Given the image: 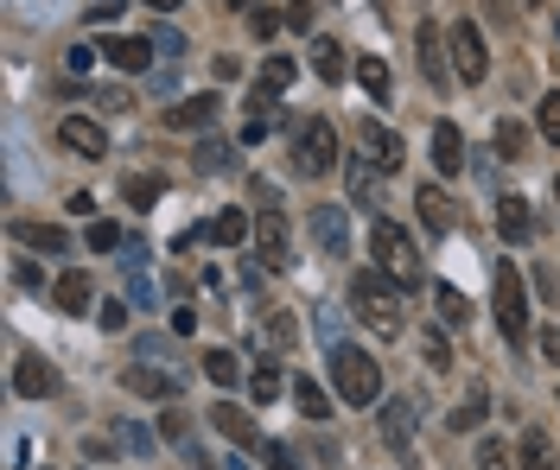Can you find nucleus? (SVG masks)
I'll return each instance as SVG.
<instances>
[{
    "label": "nucleus",
    "mask_w": 560,
    "mask_h": 470,
    "mask_svg": "<svg viewBox=\"0 0 560 470\" xmlns=\"http://www.w3.org/2000/svg\"><path fill=\"white\" fill-rule=\"evenodd\" d=\"M217 115H224V103L204 89V96H186L179 109L166 115V128H179V134H211V128H217Z\"/></svg>",
    "instance_id": "obj_14"
},
{
    "label": "nucleus",
    "mask_w": 560,
    "mask_h": 470,
    "mask_svg": "<svg viewBox=\"0 0 560 470\" xmlns=\"http://www.w3.org/2000/svg\"><path fill=\"white\" fill-rule=\"evenodd\" d=\"M350 197H357L364 210H376V166H364V159L350 166Z\"/></svg>",
    "instance_id": "obj_38"
},
{
    "label": "nucleus",
    "mask_w": 560,
    "mask_h": 470,
    "mask_svg": "<svg viewBox=\"0 0 560 470\" xmlns=\"http://www.w3.org/2000/svg\"><path fill=\"white\" fill-rule=\"evenodd\" d=\"M211 426H217L224 438H236V445H249V438H255V420H249L236 400H217V407H211Z\"/></svg>",
    "instance_id": "obj_23"
},
{
    "label": "nucleus",
    "mask_w": 560,
    "mask_h": 470,
    "mask_svg": "<svg viewBox=\"0 0 560 470\" xmlns=\"http://www.w3.org/2000/svg\"><path fill=\"white\" fill-rule=\"evenodd\" d=\"M153 51H159V58H186V38L172 33V26H159V33H153Z\"/></svg>",
    "instance_id": "obj_46"
},
{
    "label": "nucleus",
    "mask_w": 560,
    "mask_h": 470,
    "mask_svg": "<svg viewBox=\"0 0 560 470\" xmlns=\"http://www.w3.org/2000/svg\"><path fill=\"white\" fill-rule=\"evenodd\" d=\"M433 299H440V325H446V330L472 325V299H465L458 287H433Z\"/></svg>",
    "instance_id": "obj_28"
},
{
    "label": "nucleus",
    "mask_w": 560,
    "mask_h": 470,
    "mask_svg": "<svg viewBox=\"0 0 560 470\" xmlns=\"http://www.w3.org/2000/svg\"><path fill=\"white\" fill-rule=\"evenodd\" d=\"M13 395L51 400V395H58V369H51L45 357H20V369H13Z\"/></svg>",
    "instance_id": "obj_16"
},
{
    "label": "nucleus",
    "mask_w": 560,
    "mask_h": 470,
    "mask_svg": "<svg viewBox=\"0 0 560 470\" xmlns=\"http://www.w3.org/2000/svg\"><path fill=\"white\" fill-rule=\"evenodd\" d=\"M370 254H376V267L395 280V287L408 292L427 280V261H420V249H414L408 236H402V222H389V217H376L370 222Z\"/></svg>",
    "instance_id": "obj_2"
},
{
    "label": "nucleus",
    "mask_w": 560,
    "mask_h": 470,
    "mask_svg": "<svg viewBox=\"0 0 560 470\" xmlns=\"http://www.w3.org/2000/svg\"><path fill=\"white\" fill-rule=\"evenodd\" d=\"M255 254H262L267 274H287L294 267V229L281 217V204H262V217H255Z\"/></svg>",
    "instance_id": "obj_7"
},
{
    "label": "nucleus",
    "mask_w": 560,
    "mask_h": 470,
    "mask_svg": "<svg viewBox=\"0 0 560 470\" xmlns=\"http://www.w3.org/2000/svg\"><path fill=\"white\" fill-rule=\"evenodd\" d=\"M267 337H274V344H281V350H287V344H294V337H299L294 312H274V318H267Z\"/></svg>",
    "instance_id": "obj_45"
},
{
    "label": "nucleus",
    "mask_w": 560,
    "mask_h": 470,
    "mask_svg": "<svg viewBox=\"0 0 560 470\" xmlns=\"http://www.w3.org/2000/svg\"><path fill=\"white\" fill-rule=\"evenodd\" d=\"M121 242H128V236H121L115 222H90V249H121Z\"/></svg>",
    "instance_id": "obj_47"
},
{
    "label": "nucleus",
    "mask_w": 560,
    "mask_h": 470,
    "mask_svg": "<svg viewBox=\"0 0 560 470\" xmlns=\"http://www.w3.org/2000/svg\"><path fill=\"white\" fill-rule=\"evenodd\" d=\"M249 229H255L249 210H217V217L204 222V242H217V249H242V242H249Z\"/></svg>",
    "instance_id": "obj_20"
},
{
    "label": "nucleus",
    "mask_w": 560,
    "mask_h": 470,
    "mask_svg": "<svg viewBox=\"0 0 560 470\" xmlns=\"http://www.w3.org/2000/svg\"><path fill=\"white\" fill-rule=\"evenodd\" d=\"M96 58H103V51H90V45H71V51H64V71H71V76H90V71H96Z\"/></svg>",
    "instance_id": "obj_43"
},
{
    "label": "nucleus",
    "mask_w": 560,
    "mask_h": 470,
    "mask_svg": "<svg viewBox=\"0 0 560 470\" xmlns=\"http://www.w3.org/2000/svg\"><path fill=\"white\" fill-rule=\"evenodd\" d=\"M420 357L433 362V369H452V350H446V337H440V330H427V337H420Z\"/></svg>",
    "instance_id": "obj_42"
},
{
    "label": "nucleus",
    "mask_w": 560,
    "mask_h": 470,
    "mask_svg": "<svg viewBox=\"0 0 560 470\" xmlns=\"http://www.w3.org/2000/svg\"><path fill=\"white\" fill-rule=\"evenodd\" d=\"M128 305H153V280L134 267V280H128Z\"/></svg>",
    "instance_id": "obj_49"
},
{
    "label": "nucleus",
    "mask_w": 560,
    "mask_h": 470,
    "mask_svg": "<svg viewBox=\"0 0 560 470\" xmlns=\"http://www.w3.org/2000/svg\"><path fill=\"white\" fill-rule=\"evenodd\" d=\"M555 222H560V179H555Z\"/></svg>",
    "instance_id": "obj_58"
},
{
    "label": "nucleus",
    "mask_w": 560,
    "mask_h": 470,
    "mask_svg": "<svg viewBox=\"0 0 560 470\" xmlns=\"http://www.w3.org/2000/svg\"><path fill=\"white\" fill-rule=\"evenodd\" d=\"M281 388H287V382H281V369H274V362H255V375H249V395H255V407L281 400Z\"/></svg>",
    "instance_id": "obj_33"
},
{
    "label": "nucleus",
    "mask_w": 560,
    "mask_h": 470,
    "mask_svg": "<svg viewBox=\"0 0 560 470\" xmlns=\"http://www.w3.org/2000/svg\"><path fill=\"white\" fill-rule=\"evenodd\" d=\"M350 141H357V153H364V166H376V172H402V134L382 128L376 115H364V121L350 128Z\"/></svg>",
    "instance_id": "obj_8"
},
{
    "label": "nucleus",
    "mask_w": 560,
    "mask_h": 470,
    "mask_svg": "<svg viewBox=\"0 0 560 470\" xmlns=\"http://www.w3.org/2000/svg\"><path fill=\"white\" fill-rule=\"evenodd\" d=\"M211 71H217V83H236V76H242V58L224 51V58H211Z\"/></svg>",
    "instance_id": "obj_52"
},
{
    "label": "nucleus",
    "mask_w": 560,
    "mask_h": 470,
    "mask_svg": "<svg viewBox=\"0 0 560 470\" xmlns=\"http://www.w3.org/2000/svg\"><path fill=\"white\" fill-rule=\"evenodd\" d=\"M96 7H103V20H109V13H115V7H121V0H96Z\"/></svg>",
    "instance_id": "obj_57"
},
{
    "label": "nucleus",
    "mask_w": 560,
    "mask_h": 470,
    "mask_svg": "<svg viewBox=\"0 0 560 470\" xmlns=\"http://www.w3.org/2000/svg\"><path fill=\"white\" fill-rule=\"evenodd\" d=\"M357 83L370 89L376 103H389V96H395V76H389V58H376V51H364V58H357Z\"/></svg>",
    "instance_id": "obj_25"
},
{
    "label": "nucleus",
    "mask_w": 560,
    "mask_h": 470,
    "mask_svg": "<svg viewBox=\"0 0 560 470\" xmlns=\"http://www.w3.org/2000/svg\"><path fill=\"white\" fill-rule=\"evenodd\" d=\"M350 305H357V318L376 330V337H402V287L382 274V267H357L350 274Z\"/></svg>",
    "instance_id": "obj_1"
},
{
    "label": "nucleus",
    "mask_w": 560,
    "mask_h": 470,
    "mask_svg": "<svg viewBox=\"0 0 560 470\" xmlns=\"http://www.w3.org/2000/svg\"><path fill=\"white\" fill-rule=\"evenodd\" d=\"M332 388L344 407H370L382 395V362L357 344H332Z\"/></svg>",
    "instance_id": "obj_3"
},
{
    "label": "nucleus",
    "mask_w": 560,
    "mask_h": 470,
    "mask_svg": "<svg viewBox=\"0 0 560 470\" xmlns=\"http://www.w3.org/2000/svg\"><path fill=\"white\" fill-rule=\"evenodd\" d=\"M414 45H420V76H427L433 89H446V83H452V76H446V64H452V51H446V26H440V20H420Z\"/></svg>",
    "instance_id": "obj_9"
},
{
    "label": "nucleus",
    "mask_w": 560,
    "mask_h": 470,
    "mask_svg": "<svg viewBox=\"0 0 560 470\" xmlns=\"http://www.w3.org/2000/svg\"><path fill=\"white\" fill-rule=\"evenodd\" d=\"M294 166H299V179H325V172H337V128L325 121V115H306V121H299Z\"/></svg>",
    "instance_id": "obj_5"
},
{
    "label": "nucleus",
    "mask_w": 560,
    "mask_h": 470,
    "mask_svg": "<svg viewBox=\"0 0 560 470\" xmlns=\"http://www.w3.org/2000/svg\"><path fill=\"white\" fill-rule=\"evenodd\" d=\"M274 121H281V109H274V96L267 89H249V103H242V141L255 146L274 134Z\"/></svg>",
    "instance_id": "obj_18"
},
{
    "label": "nucleus",
    "mask_w": 560,
    "mask_h": 470,
    "mask_svg": "<svg viewBox=\"0 0 560 470\" xmlns=\"http://www.w3.org/2000/svg\"><path fill=\"white\" fill-rule=\"evenodd\" d=\"M312 76L319 83H344V45L337 38H312Z\"/></svg>",
    "instance_id": "obj_27"
},
{
    "label": "nucleus",
    "mask_w": 560,
    "mask_h": 470,
    "mask_svg": "<svg viewBox=\"0 0 560 470\" xmlns=\"http://www.w3.org/2000/svg\"><path fill=\"white\" fill-rule=\"evenodd\" d=\"M153 13H172V7H179V0H147Z\"/></svg>",
    "instance_id": "obj_56"
},
{
    "label": "nucleus",
    "mask_w": 560,
    "mask_h": 470,
    "mask_svg": "<svg viewBox=\"0 0 560 470\" xmlns=\"http://www.w3.org/2000/svg\"><path fill=\"white\" fill-rule=\"evenodd\" d=\"M96 51H103V58H109L115 71H147V64H153V38L103 33V38H96Z\"/></svg>",
    "instance_id": "obj_13"
},
{
    "label": "nucleus",
    "mask_w": 560,
    "mask_h": 470,
    "mask_svg": "<svg viewBox=\"0 0 560 470\" xmlns=\"http://www.w3.org/2000/svg\"><path fill=\"white\" fill-rule=\"evenodd\" d=\"M535 128H541V141L560 146V89H548L541 103H535Z\"/></svg>",
    "instance_id": "obj_34"
},
{
    "label": "nucleus",
    "mask_w": 560,
    "mask_h": 470,
    "mask_svg": "<svg viewBox=\"0 0 560 470\" xmlns=\"http://www.w3.org/2000/svg\"><path fill=\"white\" fill-rule=\"evenodd\" d=\"M198 330V312L191 305H172V337H191Z\"/></svg>",
    "instance_id": "obj_53"
},
{
    "label": "nucleus",
    "mask_w": 560,
    "mask_h": 470,
    "mask_svg": "<svg viewBox=\"0 0 560 470\" xmlns=\"http://www.w3.org/2000/svg\"><path fill=\"white\" fill-rule=\"evenodd\" d=\"M198 172H229V146L204 134V141H198Z\"/></svg>",
    "instance_id": "obj_39"
},
{
    "label": "nucleus",
    "mask_w": 560,
    "mask_h": 470,
    "mask_svg": "<svg viewBox=\"0 0 560 470\" xmlns=\"http://www.w3.org/2000/svg\"><path fill=\"white\" fill-rule=\"evenodd\" d=\"M478 470H510V451H503V438H478Z\"/></svg>",
    "instance_id": "obj_41"
},
{
    "label": "nucleus",
    "mask_w": 560,
    "mask_h": 470,
    "mask_svg": "<svg viewBox=\"0 0 560 470\" xmlns=\"http://www.w3.org/2000/svg\"><path fill=\"white\" fill-rule=\"evenodd\" d=\"M485 413H490V395H485V388H472V395L458 400L452 426H458V433H478V426H485Z\"/></svg>",
    "instance_id": "obj_31"
},
{
    "label": "nucleus",
    "mask_w": 560,
    "mask_h": 470,
    "mask_svg": "<svg viewBox=\"0 0 560 470\" xmlns=\"http://www.w3.org/2000/svg\"><path fill=\"white\" fill-rule=\"evenodd\" d=\"M13 242H26V249H38V254H64L71 249V236H64L58 222H33V217L13 222Z\"/></svg>",
    "instance_id": "obj_21"
},
{
    "label": "nucleus",
    "mask_w": 560,
    "mask_h": 470,
    "mask_svg": "<svg viewBox=\"0 0 560 470\" xmlns=\"http://www.w3.org/2000/svg\"><path fill=\"white\" fill-rule=\"evenodd\" d=\"M96 325L109 330V337H121V330H128V299H103V305H96Z\"/></svg>",
    "instance_id": "obj_40"
},
{
    "label": "nucleus",
    "mask_w": 560,
    "mask_h": 470,
    "mask_svg": "<svg viewBox=\"0 0 560 470\" xmlns=\"http://www.w3.org/2000/svg\"><path fill=\"white\" fill-rule=\"evenodd\" d=\"M306 222H312V242L332 254V261H350V217H344L337 204H319Z\"/></svg>",
    "instance_id": "obj_11"
},
{
    "label": "nucleus",
    "mask_w": 560,
    "mask_h": 470,
    "mask_svg": "<svg viewBox=\"0 0 560 470\" xmlns=\"http://www.w3.org/2000/svg\"><path fill=\"white\" fill-rule=\"evenodd\" d=\"M446 51H452L458 83H485V76H490V51H485L478 20H452V26H446Z\"/></svg>",
    "instance_id": "obj_6"
},
{
    "label": "nucleus",
    "mask_w": 560,
    "mask_h": 470,
    "mask_svg": "<svg viewBox=\"0 0 560 470\" xmlns=\"http://www.w3.org/2000/svg\"><path fill=\"white\" fill-rule=\"evenodd\" d=\"M287 26V7H249V33L255 38H274Z\"/></svg>",
    "instance_id": "obj_35"
},
{
    "label": "nucleus",
    "mask_w": 560,
    "mask_h": 470,
    "mask_svg": "<svg viewBox=\"0 0 560 470\" xmlns=\"http://www.w3.org/2000/svg\"><path fill=\"white\" fill-rule=\"evenodd\" d=\"M58 146L76 153V159H103V153H109V134H103V121H90V115H64V121H58Z\"/></svg>",
    "instance_id": "obj_10"
},
{
    "label": "nucleus",
    "mask_w": 560,
    "mask_h": 470,
    "mask_svg": "<svg viewBox=\"0 0 560 470\" xmlns=\"http://www.w3.org/2000/svg\"><path fill=\"white\" fill-rule=\"evenodd\" d=\"M262 458H267V470H299L294 445H281V438H267V445H262Z\"/></svg>",
    "instance_id": "obj_44"
},
{
    "label": "nucleus",
    "mask_w": 560,
    "mask_h": 470,
    "mask_svg": "<svg viewBox=\"0 0 560 470\" xmlns=\"http://www.w3.org/2000/svg\"><path fill=\"white\" fill-rule=\"evenodd\" d=\"M497 236H503L510 249H523L528 236H535V217H528V204L516 197V191H503V197H497Z\"/></svg>",
    "instance_id": "obj_17"
},
{
    "label": "nucleus",
    "mask_w": 560,
    "mask_h": 470,
    "mask_svg": "<svg viewBox=\"0 0 560 470\" xmlns=\"http://www.w3.org/2000/svg\"><path fill=\"white\" fill-rule=\"evenodd\" d=\"M204 375H211L217 388H236V382H242V357H236V350H204Z\"/></svg>",
    "instance_id": "obj_30"
},
{
    "label": "nucleus",
    "mask_w": 560,
    "mask_h": 470,
    "mask_svg": "<svg viewBox=\"0 0 560 470\" xmlns=\"http://www.w3.org/2000/svg\"><path fill=\"white\" fill-rule=\"evenodd\" d=\"M535 292H541L548 305H560V280H555V267H541V274H535Z\"/></svg>",
    "instance_id": "obj_51"
},
{
    "label": "nucleus",
    "mask_w": 560,
    "mask_h": 470,
    "mask_svg": "<svg viewBox=\"0 0 560 470\" xmlns=\"http://www.w3.org/2000/svg\"><path fill=\"white\" fill-rule=\"evenodd\" d=\"M294 400H299V413H306V420H332V395H325L312 375H299V382H294Z\"/></svg>",
    "instance_id": "obj_29"
},
{
    "label": "nucleus",
    "mask_w": 560,
    "mask_h": 470,
    "mask_svg": "<svg viewBox=\"0 0 560 470\" xmlns=\"http://www.w3.org/2000/svg\"><path fill=\"white\" fill-rule=\"evenodd\" d=\"M382 438H389L395 451H408L414 445V407L408 400H389V407H382Z\"/></svg>",
    "instance_id": "obj_24"
},
{
    "label": "nucleus",
    "mask_w": 560,
    "mask_h": 470,
    "mask_svg": "<svg viewBox=\"0 0 560 470\" xmlns=\"http://www.w3.org/2000/svg\"><path fill=\"white\" fill-rule=\"evenodd\" d=\"M287 83H294V58H267V64H262V83H255V89H267V96H281Z\"/></svg>",
    "instance_id": "obj_36"
},
{
    "label": "nucleus",
    "mask_w": 560,
    "mask_h": 470,
    "mask_svg": "<svg viewBox=\"0 0 560 470\" xmlns=\"http://www.w3.org/2000/svg\"><path fill=\"white\" fill-rule=\"evenodd\" d=\"M523 128H516V121H503V128H497V153H510V159H516V153H523Z\"/></svg>",
    "instance_id": "obj_48"
},
{
    "label": "nucleus",
    "mask_w": 560,
    "mask_h": 470,
    "mask_svg": "<svg viewBox=\"0 0 560 470\" xmlns=\"http://www.w3.org/2000/svg\"><path fill=\"white\" fill-rule=\"evenodd\" d=\"M516 458H523V470H560L555 438L541 433V426H528V433H523V451H516Z\"/></svg>",
    "instance_id": "obj_26"
},
{
    "label": "nucleus",
    "mask_w": 560,
    "mask_h": 470,
    "mask_svg": "<svg viewBox=\"0 0 560 470\" xmlns=\"http://www.w3.org/2000/svg\"><path fill=\"white\" fill-rule=\"evenodd\" d=\"M159 191H166L159 179H128V184H121V197H128L134 210H153V204H159Z\"/></svg>",
    "instance_id": "obj_37"
},
{
    "label": "nucleus",
    "mask_w": 560,
    "mask_h": 470,
    "mask_svg": "<svg viewBox=\"0 0 560 470\" xmlns=\"http://www.w3.org/2000/svg\"><path fill=\"white\" fill-rule=\"evenodd\" d=\"M414 217H420L427 236H452V217H458V210H452V197L440 184H420V191H414Z\"/></svg>",
    "instance_id": "obj_15"
},
{
    "label": "nucleus",
    "mask_w": 560,
    "mask_h": 470,
    "mask_svg": "<svg viewBox=\"0 0 560 470\" xmlns=\"http://www.w3.org/2000/svg\"><path fill=\"white\" fill-rule=\"evenodd\" d=\"M224 7H249V0H224Z\"/></svg>",
    "instance_id": "obj_59"
},
{
    "label": "nucleus",
    "mask_w": 560,
    "mask_h": 470,
    "mask_svg": "<svg viewBox=\"0 0 560 470\" xmlns=\"http://www.w3.org/2000/svg\"><path fill=\"white\" fill-rule=\"evenodd\" d=\"M121 445H128V451H153V438L134 433V426H121Z\"/></svg>",
    "instance_id": "obj_55"
},
{
    "label": "nucleus",
    "mask_w": 560,
    "mask_h": 470,
    "mask_svg": "<svg viewBox=\"0 0 560 470\" xmlns=\"http://www.w3.org/2000/svg\"><path fill=\"white\" fill-rule=\"evenodd\" d=\"M490 312H497V330L510 337V344H523L528 337V280L523 267H497V280H490Z\"/></svg>",
    "instance_id": "obj_4"
},
{
    "label": "nucleus",
    "mask_w": 560,
    "mask_h": 470,
    "mask_svg": "<svg viewBox=\"0 0 560 470\" xmlns=\"http://www.w3.org/2000/svg\"><path fill=\"white\" fill-rule=\"evenodd\" d=\"M121 388H128V395H147V400H179V375H166V369H147V362H141V369L121 375Z\"/></svg>",
    "instance_id": "obj_19"
},
{
    "label": "nucleus",
    "mask_w": 560,
    "mask_h": 470,
    "mask_svg": "<svg viewBox=\"0 0 560 470\" xmlns=\"http://www.w3.org/2000/svg\"><path fill=\"white\" fill-rule=\"evenodd\" d=\"M535 344H541V357H548V362H555V369H560V325H548V330H541V337H535Z\"/></svg>",
    "instance_id": "obj_54"
},
{
    "label": "nucleus",
    "mask_w": 560,
    "mask_h": 470,
    "mask_svg": "<svg viewBox=\"0 0 560 470\" xmlns=\"http://www.w3.org/2000/svg\"><path fill=\"white\" fill-rule=\"evenodd\" d=\"M159 438H166V445H179V451L191 445V413H186V407H172V400H166V413H159Z\"/></svg>",
    "instance_id": "obj_32"
},
{
    "label": "nucleus",
    "mask_w": 560,
    "mask_h": 470,
    "mask_svg": "<svg viewBox=\"0 0 560 470\" xmlns=\"http://www.w3.org/2000/svg\"><path fill=\"white\" fill-rule=\"evenodd\" d=\"M287 26H294V33H312V0H294V7H287Z\"/></svg>",
    "instance_id": "obj_50"
},
{
    "label": "nucleus",
    "mask_w": 560,
    "mask_h": 470,
    "mask_svg": "<svg viewBox=\"0 0 560 470\" xmlns=\"http://www.w3.org/2000/svg\"><path fill=\"white\" fill-rule=\"evenodd\" d=\"M433 166H440L446 179H458V172H465V134H458L452 121H440V128H433Z\"/></svg>",
    "instance_id": "obj_22"
},
{
    "label": "nucleus",
    "mask_w": 560,
    "mask_h": 470,
    "mask_svg": "<svg viewBox=\"0 0 560 470\" xmlns=\"http://www.w3.org/2000/svg\"><path fill=\"white\" fill-rule=\"evenodd\" d=\"M51 299H58V312L90 318V312H96V280H90V267H64L58 287H51Z\"/></svg>",
    "instance_id": "obj_12"
}]
</instances>
